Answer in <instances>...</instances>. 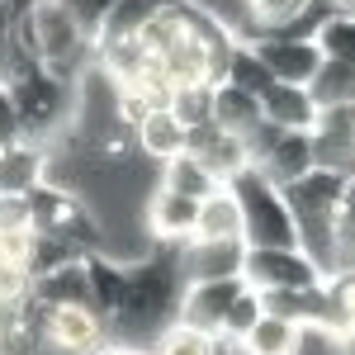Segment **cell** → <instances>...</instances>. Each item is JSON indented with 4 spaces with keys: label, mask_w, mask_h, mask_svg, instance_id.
Wrapping results in <instances>:
<instances>
[{
    "label": "cell",
    "mask_w": 355,
    "mask_h": 355,
    "mask_svg": "<svg viewBox=\"0 0 355 355\" xmlns=\"http://www.w3.org/2000/svg\"><path fill=\"white\" fill-rule=\"evenodd\" d=\"M261 100L256 95H246V90H237V85H214V128H223V133H232V137H242L251 128H261Z\"/></svg>",
    "instance_id": "20"
},
{
    "label": "cell",
    "mask_w": 355,
    "mask_h": 355,
    "mask_svg": "<svg viewBox=\"0 0 355 355\" xmlns=\"http://www.w3.org/2000/svg\"><path fill=\"white\" fill-rule=\"evenodd\" d=\"M110 355H152L147 346H110Z\"/></svg>",
    "instance_id": "41"
},
{
    "label": "cell",
    "mask_w": 355,
    "mask_h": 355,
    "mask_svg": "<svg viewBox=\"0 0 355 355\" xmlns=\"http://www.w3.org/2000/svg\"><path fill=\"white\" fill-rule=\"evenodd\" d=\"M24 204H28V227H33L38 237H43V232H62V227L85 209L76 194L53 185V180H38V185L24 194Z\"/></svg>",
    "instance_id": "16"
},
{
    "label": "cell",
    "mask_w": 355,
    "mask_h": 355,
    "mask_svg": "<svg viewBox=\"0 0 355 355\" xmlns=\"http://www.w3.org/2000/svg\"><path fill=\"white\" fill-rule=\"evenodd\" d=\"M308 0H251L246 15H251V38H266L275 28H284L294 15H303Z\"/></svg>",
    "instance_id": "32"
},
{
    "label": "cell",
    "mask_w": 355,
    "mask_h": 355,
    "mask_svg": "<svg viewBox=\"0 0 355 355\" xmlns=\"http://www.w3.org/2000/svg\"><path fill=\"white\" fill-rule=\"evenodd\" d=\"M246 157H251V166H261L275 185L284 190V185H294L299 175L313 171V137L289 133V128H275V123L261 119V128L246 133Z\"/></svg>",
    "instance_id": "6"
},
{
    "label": "cell",
    "mask_w": 355,
    "mask_h": 355,
    "mask_svg": "<svg viewBox=\"0 0 355 355\" xmlns=\"http://www.w3.org/2000/svg\"><path fill=\"white\" fill-rule=\"evenodd\" d=\"M85 270H90V308L110 322V313L123 299V266L105 251H95V256H85Z\"/></svg>",
    "instance_id": "25"
},
{
    "label": "cell",
    "mask_w": 355,
    "mask_h": 355,
    "mask_svg": "<svg viewBox=\"0 0 355 355\" xmlns=\"http://www.w3.org/2000/svg\"><path fill=\"white\" fill-rule=\"evenodd\" d=\"M162 185H166V190H175V194H190V199H209L214 190H223L218 180L209 175V166L194 162L190 152H180L175 162L162 166Z\"/></svg>",
    "instance_id": "28"
},
{
    "label": "cell",
    "mask_w": 355,
    "mask_h": 355,
    "mask_svg": "<svg viewBox=\"0 0 355 355\" xmlns=\"http://www.w3.org/2000/svg\"><path fill=\"white\" fill-rule=\"evenodd\" d=\"M232 346H237V355H299L303 327H294V322H284V318L266 313V318L246 331L242 341H232Z\"/></svg>",
    "instance_id": "22"
},
{
    "label": "cell",
    "mask_w": 355,
    "mask_h": 355,
    "mask_svg": "<svg viewBox=\"0 0 355 355\" xmlns=\"http://www.w3.org/2000/svg\"><path fill=\"white\" fill-rule=\"evenodd\" d=\"M313 100H318V110H336V105H355V67L346 62H331L322 57V67H318V76H313Z\"/></svg>",
    "instance_id": "27"
},
{
    "label": "cell",
    "mask_w": 355,
    "mask_h": 355,
    "mask_svg": "<svg viewBox=\"0 0 355 355\" xmlns=\"http://www.w3.org/2000/svg\"><path fill=\"white\" fill-rule=\"evenodd\" d=\"M0 85L10 90L15 110H19V123H24V142H48L57 137L67 123H71V110H76V85L53 76L43 62L24 48H10V62H5V76Z\"/></svg>",
    "instance_id": "2"
},
{
    "label": "cell",
    "mask_w": 355,
    "mask_h": 355,
    "mask_svg": "<svg viewBox=\"0 0 355 355\" xmlns=\"http://www.w3.org/2000/svg\"><path fill=\"white\" fill-rule=\"evenodd\" d=\"M0 355H43L38 303H0Z\"/></svg>",
    "instance_id": "18"
},
{
    "label": "cell",
    "mask_w": 355,
    "mask_h": 355,
    "mask_svg": "<svg viewBox=\"0 0 355 355\" xmlns=\"http://www.w3.org/2000/svg\"><path fill=\"white\" fill-rule=\"evenodd\" d=\"M346 194V175H331V171H308L294 185H284V204H289V218H294V237L299 251L318 266L322 275L336 270V204Z\"/></svg>",
    "instance_id": "3"
},
{
    "label": "cell",
    "mask_w": 355,
    "mask_h": 355,
    "mask_svg": "<svg viewBox=\"0 0 355 355\" xmlns=\"http://www.w3.org/2000/svg\"><path fill=\"white\" fill-rule=\"evenodd\" d=\"M223 81L227 85H237V90H246V95H256V100H266L275 85L270 76V67L261 62V53L246 43V38H237V48H232V57H227V71H223Z\"/></svg>",
    "instance_id": "24"
},
{
    "label": "cell",
    "mask_w": 355,
    "mask_h": 355,
    "mask_svg": "<svg viewBox=\"0 0 355 355\" xmlns=\"http://www.w3.org/2000/svg\"><path fill=\"white\" fill-rule=\"evenodd\" d=\"M15 142H24V123H19V110H15L10 90L0 85V147H15Z\"/></svg>",
    "instance_id": "38"
},
{
    "label": "cell",
    "mask_w": 355,
    "mask_h": 355,
    "mask_svg": "<svg viewBox=\"0 0 355 355\" xmlns=\"http://www.w3.org/2000/svg\"><path fill=\"white\" fill-rule=\"evenodd\" d=\"M28 294H33V275L24 266L0 261V303H28Z\"/></svg>",
    "instance_id": "37"
},
{
    "label": "cell",
    "mask_w": 355,
    "mask_h": 355,
    "mask_svg": "<svg viewBox=\"0 0 355 355\" xmlns=\"http://www.w3.org/2000/svg\"><path fill=\"white\" fill-rule=\"evenodd\" d=\"M242 279L261 294H275V289H313L327 275L318 270L299 246H246Z\"/></svg>",
    "instance_id": "8"
},
{
    "label": "cell",
    "mask_w": 355,
    "mask_h": 355,
    "mask_svg": "<svg viewBox=\"0 0 355 355\" xmlns=\"http://www.w3.org/2000/svg\"><path fill=\"white\" fill-rule=\"evenodd\" d=\"M38 322H43V355H100L110 351V322L95 308H43L38 303Z\"/></svg>",
    "instance_id": "7"
},
{
    "label": "cell",
    "mask_w": 355,
    "mask_h": 355,
    "mask_svg": "<svg viewBox=\"0 0 355 355\" xmlns=\"http://www.w3.org/2000/svg\"><path fill=\"white\" fill-rule=\"evenodd\" d=\"M194 223H199V199L175 194L157 185L147 199V232L157 242H194Z\"/></svg>",
    "instance_id": "12"
},
{
    "label": "cell",
    "mask_w": 355,
    "mask_h": 355,
    "mask_svg": "<svg viewBox=\"0 0 355 355\" xmlns=\"http://www.w3.org/2000/svg\"><path fill=\"white\" fill-rule=\"evenodd\" d=\"M157 351L152 355H209L214 351V336H204V331H194V327H166L157 341H152Z\"/></svg>",
    "instance_id": "35"
},
{
    "label": "cell",
    "mask_w": 355,
    "mask_h": 355,
    "mask_svg": "<svg viewBox=\"0 0 355 355\" xmlns=\"http://www.w3.org/2000/svg\"><path fill=\"white\" fill-rule=\"evenodd\" d=\"M261 62L270 67V76L279 85H313L318 67H322V48L303 43V38H246Z\"/></svg>",
    "instance_id": "10"
},
{
    "label": "cell",
    "mask_w": 355,
    "mask_h": 355,
    "mask_svg": "<svg viewBox=\"0 0 355 355\" xmlns=\"http://www.w3.org/2000/svg\"><path fill=\"white\" fill-rule=\"evenodd\" d=\"M246 242H185V279H242Z\"/></svg>",
    "instance_id": "14"
},
{
    "label": "cell",
    "mask_w": 355,
    "mask_h": 355,
    "mask_svg": "<svg viewBox=\"0 0 355 355\" xmlns=\"http://www.w3.org/2000/svg\"><path fill=\"white\" fill-rule=\"evenodd\" d=\"M341 355H355V331H346V336H341Z\"/></svg>",
    "instance_id": "42"
},
{
    "label": "cell",
    "mask_w": 355,
    "mask_h": 355,
    "mask_svg": "<svg viewBox=\"0 0 355 355\" xmlns=\"http://www.w3.org/2000/svg\"><path fill=\"white\" fill-rule=\"evenodd\" d=\"M190 147V133L171 119V110H152L142 119V128H137V152H147L152 162H175L180 152Z\"/></svg>",
    "instance_id": "23"
},
{
    "label": "cell",
    "mask_w": 355,
    "mask_h": 355,
    "mask_svg": "<svg viewBox=\"0 0 355 355\" xmlns=\"http://www.w3.org/2000/svg\"><path fill=\"white\" fill-rule=\"evenodd\" d=\"M175 5H180V0H119L110 24H105V33H100V43H105V38H137L157 15L175 10Z\"/></svg>",
    "instance_id": "26"
},
{
    "label": "cell",
    "mask_w": 355,
    "mask_h": 355,
    "mask_svg": "<svg viewBox=\"0 0 355 355\" xmlns=\"http://www.w3.org/2000/svg\"><path fill=\"white\" fill-rule=\"evenodd\" d=\"M114 5L119 0H62V10L76 19V28H81L90 43H100V33H105V24H110Z\"/></svg>",
    "instance_id": "34"
},
{
    "label": "cell",
    "mask_w": 355,
    "mask_h": 355,
    "mask_svg": "<svg viewBox=\"0 0 355 355\" xmlns=\"http://www.w3.org/2000/svg\"><path fill=\"white\" fill-rule=\"evenodd\" d=\"M227 194L237 199L246 246H299L289 204H284V190L275 185L261 166H242V171L227 180Z\"/></svg>",
    "instance_id": "5"
},
{
    "label": "cell",
    "mask_w": 355,
    "mask_h": 355,
    "mask_svg": "<svg viewBox=\"0 0 355 355\" xmlns=\"http://www.w3.org/2000/svg\"><path fill=\"white\" fill-rule=\"evenodd\" d=\"M10 227H28L24 194H0V232H10Z\"/></svg>",
    "instance_id": "39"
},
{
    "label": "cell",
    "mask_w": 355,
    "mask_h": 355,
    "mask_svg": "<svg viewBox=\"0 0 355 355\" xmlns=\"http://www.w3.org/2000/svg\"><path fill=\"white\" fill-rule=\"evenodd\" d=\"M246 5H251V0H246Z\"/></svg>",
    "instance_id": "44"
},
{
    "label": "cell",
    "mask_w": 355,
    "mask_h": 355,
    "mask_svg": "<svg viewBox=\"0 0 355 355\" xmlns=\"http://www.w3.org/2000/svg\"><path fill=\"white\" fill-rule=\"evenodd\" d=\"M266 318V303H261V289H251V284H242V294L227 303V318H223V341H242L246 331L256 327Z\"/></svg>",
    "instance_id": "30"
},
{
    "label": "cell",
    "mask_w": 355,
    "mask_h": 355,
    "mask_svg": "<svg viewBox=\"0 0 355 355\" xmlns=\"http://www.w3.org/2000/svg\"><path fill=\"white\" fill-rule=\"evenodd\" d=\"M10 48H15V10H10V0H0V76H5Z\"/></svg>",
    "instance_id": "40"
},
{
    "label": "cell",
    "mask_w": 355,
    "mask_h": 355,
    "mask_svg": "<svg viewBox=\"0 0 355 355\" xmlns=\"http://www.w3.org/2000/svg\"><path fill=\"white\" fill-rule=\"evenodd\" d=\"M246 279H199L185 289V299H180V327H194L204 331V336H218L223 331V318H227V303L242 294Z\"/></svg>",
    "instance_id": "11"
},
{
    "label": "cell",
    "mask_w": 355,
    "mask_h": 355,
    "mask_svg": "<svg viewBox=\"0 0 355 355\" xmlns=\"http://www.w3.org/2000/svg\"><path fill=\"white\" fill-rule=\"evenodd\" d=\"M336 5V15H355V0H331Z\"/></svg>",
    "instance_id": "43"
},
{
    "label": "cell",
    "mask_w": 355,
    "mask_h": 355,
    "mask_svg": "<svg viewBox=\"0 0 355 355\" xmlns=\"http://www.w3.org/2000/svg\"><path fill=\"white\" fill-rule=\"evenodd\" d=\"M15 48L33 53L53 76H62V81H71V85L81 81L85 57L95 53V43L62 10V0H38L28 19H15Z\"/></svg>",
    "instance_id": "4"
},
{
    "label": "cell",
    "mask_w": 355,
    "mask_h": 355,
    "mask_svg": "<svg viewBox=\"0 0 355 355\" xmlns=\"http://www.w3.org/2000/svg\"><path fill=\"white\" fill-rule=\"evenodd\" d=\"M194 242H242V214H237V199L227 194V185L214 190L209 199H199Z\"/></svg>",
    "instance_id": "21"
},
{
    "label": "cell",
    "mask_w": 355,
    "mask_h": 355,
    "mask_svg": "<svg viewBox=\"0 0 355 355\" xmlns=\"http://www.w3.org/2000/svg\"><path fill=\"white\" fill-rule=\"evenodd\" d=\"M318 48H322V57H331V62L355 67V15H336V19L318 33Z\"/></svg>",
    "instance_id": "33"
},
{
    "label": "cell",
    "mask_w": 355,
    "mask_h": 355,
    "mask_svg": "<svg viewBox=\"0 0 355 355\" xmlns=\"http://www.w3.org/2000/svg\"><path fill=\"white\" fill-rule=\"evenodd\" d=\"M185 289V242H152L142 261L123 266V299L110 313V341L152 346L166 327H175Z\"/></svg>",
    "instance_id": "1"
},
{
    "label": "cell",
    "mask_w": 355,
    "mask_h": 355,
    "mask_svg": "<svg viewBox=\"0 0 355 355\" xmlns=\"http://www.w3.org/2000/svg\"><path fill=\"white\" fill-rule=\"evenodd\" d=\"M313 166L331 171V175H355V105H336V110H318L313 123Z\"/></svg>",
    "instance_id": "9"
},
{
    "label": "cell",
    "mask_w": 355,
    "mask_h": 355,
    "mask_svg": "<svg viewBox=\"0 0 355 355\" xmlns=\"http://www.w3.org/2000/svg\"><path fill=\"white\" fill-rule=\"evenodd\" d=\"M48 166V152L38 142H15V147H0V194H28Z\"/></svg>",
    "instance_id": "19"
},
{
    "label": "cell",
    "mask_w": 355,
    "mask_h": 355,
    "mask_svg": "<svg viewBox=\"0 0 355 355\" xmlns=\"http://www.w3.org/2000/svg\"><path fill=\"white\" fill-rule=\"evenodd\" d=\"M28 256H33V227H10V232H0V261H5V266H24L28 270Z\"/></svg>",
    "instance_id": "36"
},
{
    "label": "cell",
    "mask_w": 355,
    "mask_h": 355,
    "mask_svg": "<svg viewBox=\"0 0 355 355\" xmlns=\"http://www.w3.org/2000/svg\"><path fill=\"white\" fill-rule=\"evenodd\" d=\"M190 152L194 162L209 166V175L218 180V185H227L242 166H251V157H246V142L232 133H223V128H214V123H204V128H190Z\"/></svg>",
    "instance_id": "13"
},
{
    "label": "cell",
    "mask_w": 355,
    "mask_h": 355,
    "mask_svg": "<svg viewBox=\"0 0 355 355\" xmlns=\"http://www.w3.org/2000/svg\"><path fill=\"white\" fill-rule=\"evenodd\" d=\"M28 299L43 303V308H90V270H85V261H71V266L38 275Z\"/></svg>",
    "instance_id": "15"
},
{
    "label": "cell",
    "mask_w": 355,
    "mask_h": 355,
    "mask_svg": "<svg viewBox=\"0 0 355 355\" xmlns=\"http://www.w3.org/2000/svg\"><path fill=\"white\" fill-rule=\"evenodd\" d=\"M261 114H266V123H275V128L313 133V123H318V100H313L308 85H275L270 95L261 100Z\"/></svg>",
    "instance_id": "17"
},
{
    "label": "cell",
    "mask_w": 355,
    "mask_h": 355,
    "mask_svg": "<svg viewBox=\"0 0 355 355\" xmlns=\"http://www.w3.org/2000/svg\"><path fill=\"white\" fill-rule=\"evenodd\" d=\"M331 237H336V270H355V175L346 180V194H341V204H336V227H331Z\"/></svg>",
    "instance_id": "31"
},
{
    "label": "cell",
    "mask_w": 355,
    "mask_h": 355,
    "mask_svg": "<svg viewBox=\"0 0 355 355\" xmlns=\"http://www.w3.org/2000/svg\"><path fill=\"white\" fill-rule=\"evenodd\" d=\"M171 119L190 133V128H204V123H214V85H180L175 95H171Z\"/></svg>",
    "instance_id": "29"
}]
</instances>
